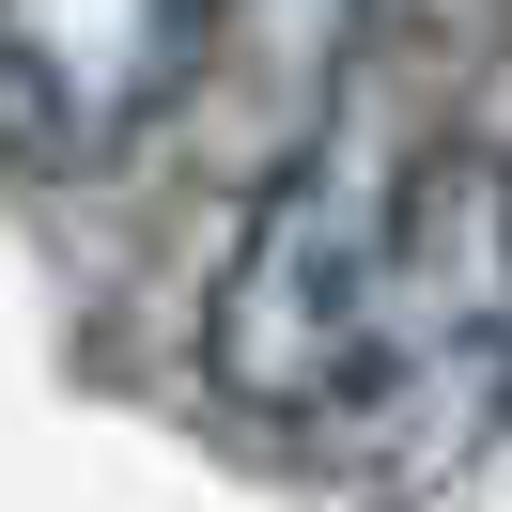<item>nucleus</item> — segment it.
I'll return each mask as SVG.
<instances>
[{
	"label": "nucleus",
	"mask_w": 512,
	"mask_h": 512,
	"mask_svg": "<svg viewBox=\"0 0 512 512\" xmlns=\"http://www.w3.org/2000/svg\"><path fill=\"white\" fill-rule=\"evenodd\" d=\"M512 419V156L450 125L404 171V233H388V295H373V357H357L326 435L373 481H450L481 435Z\"/></svg>",
	"instance_id": "obj_2"
},
{
	"label": "nucleus",
	"mask_w": 512,
	"mask_h": 512,
	"mask_svg": "<svg viewBox=\"0 0 512 512\" xmlns=\"http://www.w3.org/2000/svg\"><path fill=\"white\" fill-rule=\"evenodd\" d=\"M435 140H404V94L388 78H342L295 156H264L249 218H233V264L202 295V373H218L233 419H280V435H326L373 357V295H388V233H404V171Z\"/></svg>",
	"instance_id": "obj_1"
},
{
	"label": "nucleus",
	"mask_w": 512,
	"mask_h": 512,
	"mask_svg": "<svg viewBox=\"0 0 512 512\" xmlns=\"http://www.w3.org/2000/svg\"><path fill=\"white\" fill-rule=\"evenodd\" d=\"M497 47H512V0H373L357 78H388V94H466Z\"/></svg>",
	"instance_id": "obj_5"
},
{
	"label": "nucleus",
	"mask_w": 512,
	"mask_h": 512,
	"mask_svg": "<svg viewBox=\"0 0 512 512\" xmlns=\"http://www.w3.org/2000/svg\"><path fill=\"white\" fill-rule=\"evenodd\" d=\"M218 0H0V156L78 187L187 109Z\"/></svg>",
	"instance_id": "obj_3"
},
{
	"label": "nucleus",
	"mask_w": 512,
	"mask_h": 512,
	"mask_svg": "<svg viewBox=\"0 0 512 512\" xmlns=\"http://www.w3.org/2000/svg\"><path fill=\"white\" fill-rule=\"evenodd\" d=\"M357 47H373V0H218V47H202V63H218L233 94L280 125V156H295V140L342 109Z\"/></svg>",
	"instance_id": "obj_4"
}]
</instances>
